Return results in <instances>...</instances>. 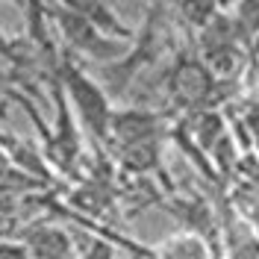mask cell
I'll use <instances>...</instances> for the list:
<instances>
[{
	"label": "cell",
	"mask_w": 259,
	"mask_h": 259,
	"mask_svg": "<svg viewBox=\"0 0 259 259\" xmlns=\"http://www.w3.org/2000/svg\"><path fill=\"white\" fill-rule=\"evenodd\" d=\"M53 77L68 95V103L74 106V115L80 121L85 133L97 142V147H109V136H112V100L109 92L103 89V82L95 80L85 68H82L71 53H62L59 68L53 71Z\"/></svg>",
	"instance_id": "cell-1"
},
{
	"label": "cell",
	"mask_w": 259,
	"mask_h": 259,
	"mask_svg": "<svg viewBox=\"0 0 259 259\" xmlns=\"http://www.w3.org/2000/svg\"><path fill=\"white\" fill-rule=\"evenodd\" d=\"M165 85H168V97L171 103L183 109V112H206L218 103V89H224L221 82L212 77V71L206 68V62L200 56H189L183 53L177 56V62L171 65L168 77H165Z\"/></svg>",
	"instance_id": "cell-3"
},
{
	"label": "cell",
	"mask_w": 259,
	"mask_h": 259,
	"mask_svg": "<svg viewBox=\"0 0 259 259\" xmlns=\"http://www.w3.org/2000/svg\"><path fill=\"white\" fill-rule=\"evenodd\" d=\"M71 6H74L80 15L89 18L103 35H112V38H121V41H133V38H136V30L121 21V15L115 12L109 3H100V0H74Z\"/></svg>",
	"instance_id": "cell-6"
},
{
	"label": "cell",
	"mask_w": 259,
	"mask_h": 259,
	"mask_svg": "<svg viewBox=\"0 0 259 259\" xmlns=\"http://www.w3.org/2000/svg\"><path fill=\"white\" fill-rule=\"evenodd\" d=\"M221 9H224L221 3H183V6H177V12L186 18V24H192L197 35L221 15Z\"/></svg>",
	"instance_id": "cell-9"
},
{
	"label": "cell",
	"mask_w": 259,
	"mask_h": 259,
	"mask_svg": "<svg viewBox=\"0 0 259 259\" xmlns=\"http://www.w3.org/2000/svg\"><path fill=\"white\" fill-rule=\"evenodd\" d=\"M150 259H212V250L200 233L186 230L150 247Z\"/></svg>",
	"instance_id": "cell-7"
},
{
	"label": "cell",
	"mask_w": 259,
	"mask_h": 259,
	"mask_svg": "<svg viewBox=\"0 0 259 259\" xmlns=\"http://www.w3.org/2000/svg\"><path fill=\"white\" fill-rule=\"evenodd\" d=\"M227 12L239 24L244 41L253 45L259 38V3H233V6H227Z\"/></svg>",
	"instance_id": "cell-8"
},
{
	"label": "cell",
	"mask_w": 259,
	"mask_h": 259,
	"mask_svg": "<svg viewBox=\"0 0 259 259\" xmlns=\"http://www.w3.org/2000/svg\"><path fill=\"white\" fill-rule=\"evenodd\" d=\"M168 133L165 118L147 109H124L115 112L112 118V136H109V147L121 150V147L133 145H150V142H162Z\"/></svg>",
	"instance_id": "cell-4"
},
{
	"label": "cell",
	"mask_w": 259,
	"mask_h": 259,
	"mask_svg": "<svg viewBox=\"0 0 259 259\" xmlns=\"http://www.w3.org/2000/svg\"><path fill=\"white\" fill-rule=\"evenodd\" d=\"M0 259H32V253H30V247L21 242V239L3 236V244H0Z\"/></svg>",
	"instance_id": "cell-11"
},
{
	"label": "cell",
	"mask_w": 259,
	"mask_h": 259,
	"mask_svg": "<svg viewBox=\"0 0 259 259\" xmlns=\"http://www.w3.org/2000/svg\"><path fill=\"white\" fill-rule=\"evenodd\" d=\"M48 6V18L50 24L56 27L59 38L65 41V53L71 56H85L97 65H115L121 59H127L133 53L130 41L112 38V35H103L95 24L85 15H80L71 3H45Z\"/></svg>",
	"instance_id": "cell-2"
},
{
	"label": "cell",
	"mask_w": 259,
	"mask_h": 259,
	"mask_svg": "<svg viewBox=\"0 0 259 259\" xmlns=\"http://www.w3.org/2000/svg\"><path fill=\"white\" fill-rule=\"evenodd\" d=\"M18 239L30 247L32 259H71L74 256V239H71V233L59 224H50V221L24 224Z\"/></svg>",
	"instance_id": "cell-5"
},
{
	"label": "cell",
	"mask_w": 259,
	"mask_h": 259,
	"mask_svg": "<svg viewBox=\"0 0 259 259\" xmlns=\"http://www.w3.org/2000/svg\"><path fill=\"white\" fill-rule=\"evenodd\" d=\"M74 259H115V242L112 239H89L80 256Z\"/></svg>",
	"instance_id": "cell-10"
}]
</instances>
